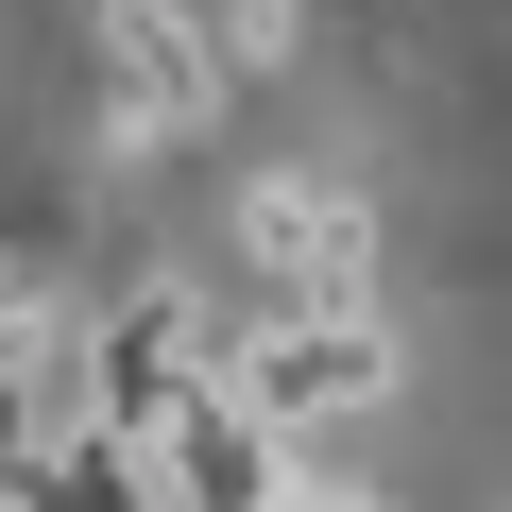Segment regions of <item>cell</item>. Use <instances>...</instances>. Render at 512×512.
Here are the masks:
<instances>
[{
    "instance_id": "7a4b0ae2",
    "label": "cell",
    "mask_w": 512,
    "mask_h": 512,
    "mask_svg": "<svg viewBox=\"0 0 512 512\" xmlns=\"http://www.w3.org/2000/svg\"><path fill=\"white\" fill-rule=\"evenodd\" d=\"M239 256L274 274V308H376V205L325 171H274L239 205Z\"/></svg>"
},
{
    "instance_id": "6da1fadb",
    "label": "cell",
    "mask_w": 512,
    "mask_h": 512,
    "mask_svg": "<svg viewBox=\"0 0 512 512\" xmlns=\"http://www.w3.org/2000/svg\"><path fill=\"white\" fill-rule=\"evenodd\" d=\"M222 376H239V410H256V427L325 444V427H359V410L393 393V325H376V308H274Z\"/></svg>"
},
{
    "instance_id": "52a82bcc",
    "label": "cell",
    "mask_w": 512,
    "mask_h": 512,
    "mask_svg": "<svg viewBox=\"0 0 512 512\" xmlns=\"http://www.w3.org/2000/svg\"><path fill=\"white\" fill-rule=\"evenodd\" d=\"M291 512H393V495H359V478H308V495H291Z\"/></svg>"
},
{
    "instance_id": "277c9868",
    "label": "cell",
    "mask_w": 512,
    "mask_h": 512,
    "mask_svg": "<svg viewBox=\"0 0 512 512\" xmlns=\"http://www.w3.org/2000/svg\"><path fill=\"white\" fill-rule=\"evenodd\" d=\"M86 376H103V444H154L188 393H205V308L188 291H137L86 325Z\"/></svg>"
},
{
    "instance_id": "5b68a950",
    "label": "cell",
    "mask_w": 512,
    "mask_h": 512,
    "mask_svg": "<svg viewBox=\"0 0 512 512\" xmlns=\"http://www.w3.org/2000/svg\"><path fill=\"white\" fill-rule=\"evenodd\" d=\"M291 35H308V18H291V0H222V52H239V69H274Z\"/></svg>"
},
{
    "instance_id": "8992f818",
    "label": "cell",
    "mask_w": 512,
    "mask_h": 512,
    "mask_svg": "<svg viewBox=\"0 0 512 512\" xmlns=\"http://www.w3.org/2000/svg\"><path fill=\"white\" fill-rule=\"evenodd\" d=\"M0 325H52V274H35V239H0Z\"/></svg>"
},
{
    "instance_id": "3957f363",
    "label": "cell",
    "mask_w": 512,
    "mask_h": 512,
    "mask_svg": "<svg viewBox=\"0 0 512 512\" xmlns=\"http://www.w3.org/2000/svg\"><path fill=\"white\" fill-rule=\"evenodd\" d=\"M103 103H120V137H205L222 120V35L188 18V0H103Z\"/></svg>"
}]
</instances>
